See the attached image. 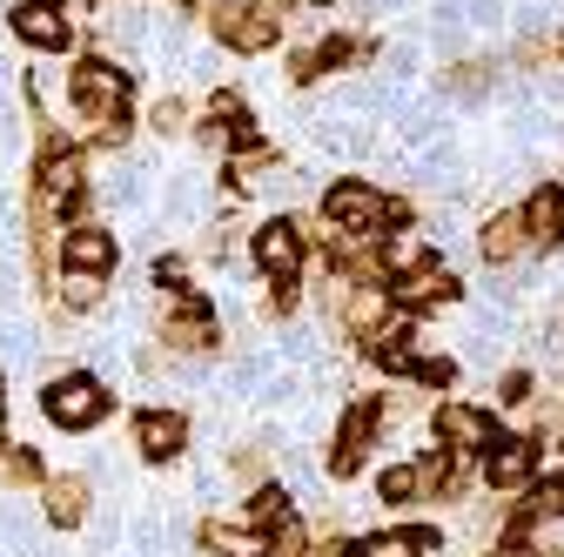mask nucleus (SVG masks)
I'll use <instances>...</instances> for the list:
<instances>
[{"instance_id": "f257e3e1", "label": "nucleus", "mask_w": 564, "mask_h": 557, "mask_svg": "<svg viewBox=\"0 0 564 557\" xmlns=\"http://www.w3.org/2000/svg\"><path fill=\"white\" fill-rule=\"evenodd\" d=\"M323 208H329V222H336V229H357V236L397 222V201H383L370 182H336V188L323 195Z\"/></svg>"}, {"instance_id": "f03ea898", "label": "nucleus", "mask_w": 564, "mask_h": 557, "mask_svg": "<svg viewBox=\"0 0 564 557\" xmlns=\"http://www.w3.org/2000/svg\"><path fill=\"white\" fill-rule=\"evenodd\" d=\"M41 403H47V416H54L61 430H88V424H101V416H108V396H101L95 376H61Z\"/></svg>"}, {"instance_id": "7ed1b4c3", "label": "nucleus", "mask_w": 564, "mask_h": 557, "mask_svg": "<svg viewBox=\"0 0 564 557\" xmlns=\"http://www.w3.org/2000/svg\"><path fill=\"white\" fill-rule=\"evenodd\" d=\"M75 101L95 114V121H121V101H128V75L108 61H82L75 67Z\"/></svg>"}, {"instance_id": "20e7f679", "label": "nucleus", "mask_w": 564, "mask_h": 557, "mask_svg": "<svg viewBox=\"0 0 564 557\" xmlns=\"http://www.w3.org/2000/svg\"><path fill=\"white\" fill-rule=\"evenodd\" d=\"M275 0H256V8H236V0H223L216 8V34L229 41V47H269L275 41Z\"/></svg>"}, {"instance_id": "39448f33", "label": "nucleus", "mask_w": 564, "mask_h": 557, "mask_svg": "<svg viewBox=\"0 0 564 557\" xmlns=\"http://www.w3.org/2000/svg\"><path fill=\"white\" fill-rule=\"evenodd\" d=\"M256 262L275 275V283H290V275L303 269V229H296V222H269V229L256 236Z\"/></svg>"}, {"instance_id": "423d86ee", "label": "nucleus", "mask_w": 564, "mask_h": 557, "mask_svg": "<svg viewBox=\"0 0 564 557\" xmlns=\"http://www.w3.org/2000/svg\"><path fill=\"white\" fill-rule=\"evenodd\" d=\"M531 249V229H524V208H505V216H490L484 236H477V255L484 262H511Z\"/></svg>"}, {"instance_id": "0eeeda50", "label": "nucleus", "mask_w": 564, "mask_h": 557, "mask_svg": "<svg viewBox=\"0 0 564 557\" xmlns=\"http://www.w3.org/2000/svg\"><path fill=\"white\" fill-rule=\"evenodd\" d=\"M82 188V155L75 149H47L41 155V208H67Z\"/></svg>"}, {"instance_id": "6e6552de", "label": "nucleus", "mask_w": 564, "mask_h": 557, "mask_svg": "<svg viewBox=\"0 0 564 557\" xmlns=\"http://www.w3.org/2000/svg\"><path fill=\"white\" fill-rule=\"evenodd\" d=\"M343 329L349 336H383L390 329V290H343Z\"/></svg>"}, {"instance_id": "1a4fd4ad", "label": "nucleus", "mask_w": 564, "mask_h": 557, "mask_svg": "<svg viewBox=\"0 0 564 557\" xmlns=\"http://www.w3.org/2000/svg\"><path fill=\"white\" fill-rule=\"evenodd\" d=\"M484 437H490V424H484V409H470V403H444V409H437V444H444L451 457L477 450Z\"/></svg>"}, {"instance_id": "9d476101", "label": "nucleus", "mask_w": 564, "mask_h": 557, "mask_svg": "<svg viewBox=\"0 0 564 557\" xmlns=\"http://www.w3.org/2000/svg\"><path fill=\"white\" fill-rule=\"evenodd\" d=\"M524 229H531V249H557L564 242V188H538L531 195Z\"/></svg>"}, {"instance_id": "9b49d317", "label": "nucleus", "mask_w": 564, "mask_h": 557, "mask_svg": "<svg viewBox=\"0 0 564 557\" xmlns=\"http://www.w3.org/2000/svg\"><path fill=\"white\" fill-rule=\"evenodd\" d=\"M14 34H21L28 47H47V54L67 47V21L54 14V0H28V8L14 14Z\"/></svg>"}, {"instance_id": "f8f14e48", "label": "nucleus", "mask_w": 564, "mask_h": 557, "mask_svg": "<svg viewBox=\"0 0 564 557\" xmlns=\"http://www.w3.org/2000/svg\"><path fill=\"white\" fill-rule=\"evenodd\" d=\"M531 457H538V450H531L524 437H498V444H490V457H484V477L498 483V491H511V483L531 477Z\"/></svg>"}, {"instance_id": "ddd939ff", "label": "nucleus", "mask_w": 564, "mask_h": 557, "mask_svg": "<svg viewBox=\"0 0 564 557\" xmlns=\"http://www.w3.org/2000/svg\"><path fill=\"white\" fill-rule=\"evenodd\" d=\"M370 430H377V409H370V403H357V409L343 416V437H336V470H343V477L364 463V444H370Z\"/></svg>"}, {"instance_id": "4468645a", "label": "nucleus", "mask_w": 564, "mask_h": 557, "mask_svg": "<svg viewBox=\"0 0 564 557\" xmlns=\"http://www.w3.org/2000/svg\"><path fill=\"white\" fill-rule=\"evenodd\" d=\"M67 269L108 275V269H115V236H101V229H75V236H67Z\"/></svg>"}, {"instance_id": "2eb2a0df", "label": "nucleus", "mask_w": 564, "mask_h": 557, "mask_svg": "<svg viewBox=\"0 0 564 557\" xmlns=\"http://www.w3.org/2000/svg\"><path fill=\"white\" fill-rule=\"evenodd\" d=\"M182 437H188V424L175 409H149V416H141V450H149V457H175Z\"/></svg>"}, {"instance_id": "dca6fc26", "label": "nucleus", "mask_w": 564, "mask_h": 557, "mask_svg": "<svg viewBox=\"0 0 564 557\" xmlns=\"http://www.w3.org/2000/svg\"><path fill=\"white\" fill-rule=\"evenodd\" d=\"M457 296V283L444 269H416V275H403L397 283V303H410V309H423V303H451Z\"/></svg>"}, {"instance_id": "f3484780", "label": "nucleus", "mask_w": 564, "mask_h": 557, "mask_svg": "<svg viewBox=\"0 0 564 557\" xmlns=\"http://www.w3.org/2000/svg\"><path fill=\"white\" fill-rule=\"evenodd\" d=\"M82 511H88V483L82 477H54L47 483V517L54 524H82Z\"/></svg>"}, {"instance_id": "a211bd4d", "label": "nucleus", "mask_w": 564, "mask_h": 557, "mask_svg": "<svg viewBox=\"0 0 564 557\" xmlns=\"http://www.w3.org/2000/svg\"><path fill=\"white\" fill-rule=\"evenodd\" d=\"M377 262H383L390 275H416V269H423V236H416V229H397V236H383Z\"/></svg>"}, {"instance_id": "6ab92c4d", "label": "nucleus", "mask_w": 564, "mask_h": 557, "mask_svg": "<svg viewBox=\"0 0 564 557\" xmlns=\"http://www.w3.org/2000/svg\"><path fill=\"white\" fill-rule=\"evenodd\" d=\"M169 350H182V357H195V350H208V342H216V323H208V316H195V309H182L169 329Z\"/></svg>"}, {"instance_id": "aec40b11", "label": "nucleus", "mask_w": 564, "mask_h": 557, "mask_svg": "<svg viewBox=\"0 0 564 557\" xmlns=\"http://www.w3.org/2000/svg\"><path fill=\"white\" fill-rule=\"evenodd\" d=\"M202 544L223 557H262V531H236V524H202Z\"/></svg>"}, {"instance_id": "412c9836", "label": "nucleus", "mask_w": 564, "mask_h": 557, "mask_svg": "<svg viewBox=\"0 0 564 557\" xmlns=\"http://www.w3.org/2000/svg\"><path fill=\"white\" fill-rule=\"evenodd\" d=\"M437 537L431 531H390V537H370V550L364 557H423Z\"/></svg>"}, {"instance_id": "4be33fe9", "label": "nucleus", "mask_w": 564, "mask_h": 557, "mask_svg": "<svg viewBox=\"0 0 564 557\" xmlns=\"http://www.w3.org/2000/svg\"><path fill=\"white\" fill-rule=\"evenodd\" d=\"M377 491H383V504H410V498L423 491V463H397V470H383V477H377Z\"/></svg>"}, {"instance_id": "5701e85b", "label": "nucleus", "mask_w": 564, "mask_h": 557, "mask_svg": "<svg viewBox=\"0 0 564 557\" xmlns=\"http://www.w3.org/2000/svg\"><path fill=\"white\" fill-rule=\"evenodd\" d=\"M282 504H290V498L262 483V491L249 498V524H256V531H282V524H290V511H282Z\"/></svg>"}, {"instance_id": "b1692460", "label": "nucleus", "mask_w": 564, "mask_h": 557, "mask_svg": "<svg viewBox=\"0 0 564 557\" xmlns=\"http://www.w3.org/2000/svg\"><path fill=\"white\" fill-rule=\"evenodd\" d=\"M75 309H95L101 303V275H88V269H67V290H61Z\"/></svg>"}, {"instance_id": "393cba45", "label": "nucleus", "mask_w": 564, "mask_h": 557, "mask_svg": "<svg viewBox=\"0 0 564 557\" xmlns=\"http://www.w3.org/2000/svg\"><path fill=\"white\" fill-rule=\"evenodd\" d=\"M531 517H564V483H557V477L531 491Z\"/></svg>"}, {"instance_id": "a878e982", "label": "nucleus", "mask_w": 564, "mask_h": 557, "mask_svg": "<svg viewBox=\"0 0 564 557\" xmlns=\"http://www.w3.org/2000/svg\"><path fill=\"white\" fill-rule=\"evenodd\" d=\"M275 557H316V550L303 544V524H282V531H275Z\"/></svg>"}, {"instance_id": "bb28decb", "label": "nucleus", "mask_w": 564, "mask_h": 557, "mask_svg": "<svg viewBox=\"0 0 564 557\" xmlns=\"http://www.w3.org/2000/svg\"><path fill=\"white\" fill-rule=\"evenodd\" d=\"M34 477H41V470H34V457H21V450H14V457H8V483H34Z\"/></svg>"}, {"instance_id": "cd10ccee", "label": "nucleus", "mask_w": 564, "mask_h": 557, "mask_svg": "<svg viewBox=\"0 0 564 557\" xmlns=\"http://www.w3.org/2000/svg\"><path fill=\"white\" fill-rule=\"evenodd\" d=\"M470 21H498V0H470Z\"/></svg>"}, {"instance_id": "c85d7f7f", "label": "nucleus", "mask_w": 564, "mask_h": 557, "mask_svg": "<svg viewBox=\"0 0 564 557\" xmlns=\"http://www.w3.org/2000/svg\"><path fill=\"white\" fill-rule=\"evenodd\" d=\"M316 557H349V550L343 544H316Z\"/></svg>"}, {"instance_id": "c756f323", "label": "nucleus", "mask_w": 564, "mask_h": 557, "mask_svg": "<svg viewBox=\"0 0 564 557\" xmlns=\"http://www.w3.org/2000/svg\"><path fill=\"white\" fill-rule=\"evenodd\" d=\"M490 557H524V550H511V544H505V550H490Z\"/></svg>"}, {"instance_id": "7c9ffc66", "label": "nucleus", "mask_w": 564, "mask_h": 557, "mask_svg": "<svg viewBox=\"0 0 564 557\" xmlns=\"http://www.w3.org/2000/svg\"><path fill=\"white\" fill-rule=\"evenodd\" d=\"M544 557H564V550H544Z\"/></svg>"}]
</instances>
